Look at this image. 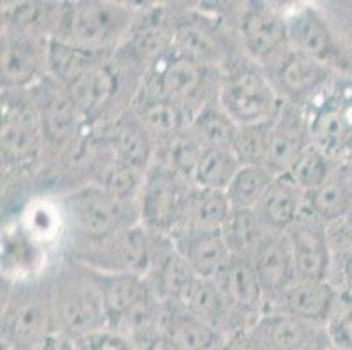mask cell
Wrapping results in <instances>:
<instances>
[{"mask_svg": "<svg viewBox=\"0 0 352 350\" xmlns=\"http://www.w3.org/2000/svg\"><path fill=\"white\" fill-rule=\"evenodd\" d=\"M62 216L74 247L94 245L139 221L135 201L116 197L100 184H88L62 198Z\"/></svg>", "mask_w": 352, "mask_h": 350, "instance_id": "6da1fadb", "label": "cell"}, {"mask_svg": "<svg viewBox=\"0 0 352 350\" xmlns=\"http://www.w3.org/2000/svg\"><path fill=\"white\" fill-rule=\"evenodd\" d=\"M56 327L72 342L109 329L102 291L88 266L69 259L51 275Z\"/></svg>", "mask_w": 352, "mask_h": 350, "instance_id": "7a4b0ae2", "label": "cell"}, {"mask_svg": "<svg viewBox=\"0 0 352 350\" xmlns=\"http://www.w3.org/2000/svg\"><path fill=\"white\" fill-rule=\"evenodd\" d=\"M56 333L51 277L14 284L2 308V343L6 349L34 350Z\"/></svg>", "mask_w": 352, "mask_h": 350, "instance_id": "3957f363", "label": "cell"}, {"mask_svg": "<svg viewBox=\"0 0 352 350\" xmlns=\"http://www.w3.org/2000/svg\"><path fill=\"white\" fill-rule=\"evenodd\" d=\"M132 11L116 2L85 0L63 4L56 41L70 44L88 53H104L123 44L133 27Z\"/></svg>", "mask_w": 352, "mask_h": 350, "instance_id": "277c9868", "label": "cell"}, {"mask_svg": "<svg viewBox=\"0 0 352 350\" xmlns=\"http://www.w3.org/2000/svg\"><path fill=\"white\" fill-rule=\"evenodd\" d=\"M216 74L217 69L193 62L172 47L149 69L144 70L140 89L175 102L195 114L201 105L217 98L210 93Z\"/></svg>", "mask_w": 352, "mask_h": 350, "instance_id": "5b68a950", "label": "cell"}, {"mask_svg": "<svg viewBox=\"0 0 352 350\" xmlns=\"http://www.w3.org/2000/svg\"><path fill=\"white\" fill-rule=\"evenodd\" d=\"M217 100L239 127L270 123L284 104L272 79L256 67L230 70L221 81Z\"/></svg>", "mask_w": 352, "mask_h": 350, "instance_id": "8992f818", "label": "cell"}, {"mask_svg": "<svg viewBox=\"0 0 352 350\" xmlns=\"http://www.w3.org/2000/svg\"><path fill=\"white\" fill-rule=\"evenodd\" d=\"M153 258V233L140 223L118 231L116 235L94 245L74 247L72 259L105 274H135L149 272Z\"/></svg>", "mask_w": 352, "mask_h": 350, "instance_id": "52a82bcc", "label": "cell"}, {"mask_svg": "<svg viewBox=\"0 0 352 350\" xmlns=\"http://www.w3.org/2000/svg\"><path fill=\"white\" fill-rule=\"evenodd\" d=\"M2 160L9 166H23L41 154L44 146L39 111L30 91L2 93Z\"/></svg>", "mask_w": 352, "mask_h": 350, "instance_id": "ba28073f", "label": "cell"}, {"mask_svg": "<svg viewBox=\"0 0 352 350\" xmlns=\"http://www.w3.org/2000/svg\"><path fill=\"white\" fill-rule=\"evenodd\" d=\"M191 184L193 182L166 166L151 165L144 175L142 189L137 198L140 224L156 235L170 237Z\"/></svg>", "mask_w": 352, "mask_h": 350, "instance_id": "9c48e42d", "label": "cell"}, {"mask_svg": "<svg viewBox=\"0 0 352 350\" xmlns=\"http://www.w3.org/2000/svg\"><path fill=\"white\" fill-rule=\"evenodd\" d=\"M50 41L2 30V91H27L50 76Z\"/></svg>", "mask_w": 352, "mask_h": 350, "instance_id": "30bf717a", "label": "cell"}, {"mask_svg": "<svg viewBox=\"0 0 352 350\" xmlns=\"http://www.w3.org/2000/svg\"><path fill=\"white\" fill-rule=\"evenodd\" d=\"M232 310L236 331H248L263 316L267 307L263 287L251 259L233 258L214 281Z\"/></svg>", "mask_w": 352, "mask_h": 350, "instance_id": "8fae6325", "label": "cell"}, {"mask_svg": "<svg viewBox=\"0 0 352 350\" xmlns=\"http://www.w3.org/2000/svg\"><path fill=\"white\" fill-rule=\"evenodd\" d=\"M30 95L39 111L44 144L62 147L79 133L86 120L58 79L46 76L30 89Z\"/></svg>", "mask_w": 352, "mask_h": 350, "instance_id": "7c38bea8", "label": "cell"}, {"mask_svg": "<svg viewBox=\"0 0 352 350\" xmlns=\"http://www.w3.org/2000/svg\"><path fill=\"white\" fill-rule=\"evenodd\" d=\"M286 239L293 252L296 277L328 281L333 259L328 224L305 208L298 221L286 231Z\"/></svg>", "mask_w": 352, "mask_h": 350, "instance_id": "4fadbf2b", "label": "cell"}, {"mask_svg": "<svg viewBox=\"0 0 352 350\" xmlns=\"http://www.w3.org/2000/svg\"><path fill=\"white\" fill-rule=\"evenodd\" d=\"M62 85L82 118L95 120L116 98L120 76L111 63L95 56L65 77Z\"/></svg>", "mask_w": 352, "mask_h": 350, "instance_id": "5bb4252c", "label": "cell"}, {"mask_svg": "<svg viewBox=\"0 0 352 350\" xmlns=\"http://www.w3.org/2000/svg\"><path fill=\"white\" fill-rule=\"evenodd\" d=\"M240 41L252 62L275 65L289 50L287 18L263 6L245 9L240 18Z\"/></svg>", "mask_w": 352, "mask_h": 350, "instance_id": "9a60e30c", "label": "cell"}, {"mask_svg": "<svg viewBox=\"0 0 352 350\" xmlns=\"http://www.w3.org/2000/svg\"><path fill=\"white\" fill-rule=\"evenodd\" d=\"M197 278L170 237L153 233V258L146 281L155 296L162 303L181 305Z\"/></svg>", "mask_w": 352, "mask_h": 350, "instance_id": "2e32d148", "label": "cell"}, {"mask_svg": "<svg viewBox=\"0 0 352 350\" xmlns=\"http://www.w3.org/2000/svg\"><path fill=\"white\" fill-rule=\"evenodd\" d=\"M312 144L309 130V120L298 104L284 100L279 114L275 116L270 127L265 166L275 175L289 172L300 154Z\"/></svg>", "mask_w": 352, "mask_h": 350, "instance_id": "e0dca14e", "label": "cell"}, {"mask_svg": "<svg viewBox=\"0 0 352 350\" xmlns=\"http://www.w3.org/2000/svg\"><path fill=\"white\" fill-rule=\"evenodd\" d=\"M337 301L338 291L329 281L296 278L279 296L267 303L265 310H280L324 329Z\"/></svg>", "mask_w": 352, "mask_h": 350, "instance_id": "ac0fdd59", "label": "cell"}, {"mask_svg": "<svg viewBox=\"0 0 352 350\" xmlns=\"http://www.w3.org/2000/svg\"><path fill=\"white\" fill-rule=\"evenodd\" d=\"M274 86L286 102L298 104L314 93H319L329 81V69L324 62L287 50L275 63Z\"/></svg>", "mask_w": 352, "mask_h": 350, "instance_id": "d6986e66", "label": "cell"}, {"mask_svg": "<svg viewBox=\"0 0 352 350\" xmlns=\"http://www.w3.org/2000/svg\"><path fill=\"white\" fill-rule=\"evenodd\" d=\"M160 336L172 350H216L226 338L182 305L163 303Z\"/></svg>", "mask_w": 352, "mask_h": 350, "instance_id": "ffe728a7", "label": "cell"}, {"mask_svg": "<svg viewBox=\"0 0 352 350\" xmlns=\"http://www.w3.org/2000/svg\"><path fill=\"white\" fill-rule=\"evenodd\" d=\"M175 249L198 278L216 281L233 259L219 231H179L170 235Z\"/></svg>", "mask_w": 352, "mask_h": 350, "instance_id": "44dd1931", "label": "cell"}, {"mask_svg": "<svg viewBox=\"0 0 352 350\" xmlns=\"http://www.w3.org/2000/svg\"><path fill=\"white\" fill-rule=\"evenodd\" d=\"M249 331L265 350H305L324 329L291 314L267 308Z\"/></svg>", "mask_w": 352, "mask_h": 350, "instance_id": "7402d4cb", "label": "cell"}, {"mask_svg": "<svg viewBox=\"0 0 352 350\" xmlns=\"http://www.w3.org/2000/svg\"><path fill=\"white\" fill-rule=\"evenodd\" d=\"M307 120L312 144L331 158L352 149V100L328 98Z\"/></svg>", "mask_w": 352, "mask_h": 350, "instance_id": "603a6c76", "label": "cell"}, {"mask_svg": "<svg viewBox=\"0 0 352 350\" xmlns=\"http://www.w3.org/2000/svg\"><path fill=\"white\" fill-rule=\"evenodd\" d=\"M251 263L258 274L259 284L263 287L267 303L275 300L298 278L286 233H270L256 250Z\"/></svg>", "mask_w": 352, "mask_h": 350, "instance_id": "cb8c5ba5", "label": "cell"}, {"mask_svg": "<svg viewBox=\"0 0 352 350\" xmlns=\"http://www.w3.org/2000/svg\"><path fill=\"white\" fill-rule=\"evenodd\" d=\"M172 47L182 56L212 69H217L228 56L223 35L216 25L200 18H190L186 21L174 23Z\"/></svg>", "mask_w": 352, "mask_h": 350, "instance_id": "d4e9b609", "label": "cell"}, {"mask_svg": "<svg viewBox=\"0 0 352 350\" xmlns=\"http://www.w3.org/2000/svg\"><path fill=\"white\" fill-rule=\"evenodd\" d=\"M132 112L146 130L155 137L156 144L170 139L174 135L191 128L195 114L190 109L182 107L175 102L139 89L133 98Z\"/></svg>", "mask_w": 352, "mask_h": 350, "instance_id": "484cf974", "label": "cell"}, {"mask_svg": "<svg viewBox=\"0 0 352 350\" xmlns=\"http://www.w3.org/2000/svg\"><path fill=\"white\" fill-rule=\"evenodd\" d=\"M307 208V193L293 181L289 173L277 175L258 207V216L272 233H286Z\"/></svg>", "mask_w": 352, "mask_h": 350, "instance_id": "4316f807", "label": "cell"}, {"mask_svg": "<svg viewBox=\"0 0 352 350\" xmlns=\"http://www.w3.org/2000/svg\"><path fill=\"white\" fill-rule=\"evenodd\" d=\"M174 44V25H166L160 16H147L144 21L133 23L132 30L121 44V54L126 63L144 65L153 63L168 53Z\"/></svg>", "mask_w": 352, "mask_h": 350, "instance_id": "83f0119b", "label": "cell"}, {"mask_svg": "<svg viewBox=\"0 0 352 350\" xmlns=\"http://www.w3.org/2000/svg\"><path fill=\"white\" fill-rule=\"evenodd\" d=\"M232 207L225 191L198 188L191 184L182 204L179 223L174 233L179 231H219L228 219ZM172 233V235H174Z\"/></svg>", "mask_w": 352, "mask_h": 350, "instance_id": "f1b7e54d", "label": "cell"}, {"mask_svg": "<svg viewBox=\"0 0 352 350\" xmlns=\"http://www.w3.org/2000/svg\"><path fill=\"white\" fill-rule=\"evenodd\" d=\"M287 43L289 50L324 63L337 53L326 19L312 8L298 9L287 18Z\"/></svg>", "mask_w": 352, "mask_h": 350, "instance_id": "f546056e", "label": "cell"}, {"mask_svg": "<svg viewBox=\"0 0 352 350\" xmlns=\"http://www.w3.org/2000/svg\"><path fill=\"white\" fill-rule=\"evenodd\" d=\"M111 147L118 162L144 173L155 162V137L146 130L132 111L121 116L114 123L111 131Z\"/></svg>", "mask_w": 352, "mask_h": 350, "instance_id": "4dcf8cb0", "label": "cell"}, {"mask_svg": "<svg viewBox=\"0 0 352 350\" xmlns=\"http://www.w3.org/2000/svg\"><path fill=\"white\" fill-rule=\"evenodd\" d=\"M307 210L326 224L352 212V168L337 163L331 175L316 191L307 193Z\"/></svg>", "mask_w": 352, "mask_h": 350, "instance_id": "1f68e13d", "label": "cell"}, {"mask_svg": "<svg viewBox=\"0 0 352 350\" xmlns=\"http://www.w3.org/2000/svg\"><path fill=\"white\" fill-rule=\"evenodd\" d=\"M63 4L56 2H18L2 11L4 32L54 39L62 21Z\"/></svg>", "mask_w": 352, "mask_h": 350, "instance_id": "d6a6232c", "label": "cell"}, {"mask_svg": "<svg viewBox=\"0 0 352 350\" xmlns=\"http://www.w3.org/2000/svg\"><path fill=\"white\" fill-rule=\"evenodd\" d=\"M181 305L186 310H190L193 316H197L198 319H201L210 327H214L216 331H219L226 340L239 333L232 310L225 300V294L221 293V289L217 287L214 281L197 278V282Z\"/></svg>", "mask_w": 352, "mask_h": 350, "instance_id": "836d02e7", "label": "cell"}, {"mask_svg": "<svg viewBox=\"0 0 352 350\" xmlns=\"http://www.w3.org/2000/svg\"><path fill=\"white\" fill-rule=\"evenodd\" d=\"M230 252L236 259H252L256 250L267 240L272 231L265 226L256 210L232 208L228 219L221 228Z\"/></svg>", "mask_w": 352, "mask_h": 350, "instance_id": "e575fe53", "label": "cell"}, {"mask_svg": "<svg viewBox=\"0 0 352 350\" xmlns=\"http://www.w3.org/2000/svg\"><path fill=\"white\" fill-rule=\"evenodd\" d=\"M275 177L277 175L263 165H242L225 191L230 207L236 210H258Z\"/></svg>", "mask_w": 352, "mask_h": 350, "instance_id": "d590c367", "label": "cell"}, {"mask_svg": "<svg viewBox=\"0 0 352 350\" xmlns=\"http://www.w3.org/2000/svg\"><path fill=\"white\" fill-rule=\"evenodd\" d=\"M191 130L204 146L232 149L240 127L230 118L219 100L214 98L195 112Z\"/></svg>", "mask_w": 352, "mask_h": 350, "instance_id": "8d00e7d4", "label": "cell"}, {"mask_svg": "<svg viewBox=\"0 0 352 350\" xmlns=\"http://www.w3.org/2000/svg\"><path fill=\"white\" fill-rule=\"evenodd\" d=\"M240 166L242 163L239 162L232 149L206 146L201 151L197 166H195L191 182L198 188L226 191Z\"/></svg>", "mask_w": 352, "mask_h": 350, "instance_id": "74e56055", "label": "cell"}, {"mask_svg": "<svg viewBox=\"0 0 352 350\" xmlns=\"http://www.w3.org/2000/svg\"><path fill=\"white\" fill-rule=\"evenodd\" d=\"M337 162H333V158L328 153L321 149V147L310 144L300 158L293 163L289 168L291 177L300 188L305 193H312L318 188H321L326 182V179L331 175L333 168H335Z\"/></svg>", "mask_w": 352, "mask_h": 350, "instance_id": "f35d334b", "label": "cell"}, {"mask_svg": "<svg viewBox=\"0 0 352 350\" xmlns=\"http://www.w3.org/2000/svg\"><path fill=\"white\" fill-rule=\"evenodd\" d=\"M274 121V120H272ZM270 123L240 127L232 151L242 165H263L270 142Z\"/></svg>", "mask_w": 352, "mask_h": 350, "instance_id": "ab89813d", "label": "cell"}, {"mask_svg": "<svg viewBox=\"0 0 352 350\" xmlns=\"http://www.w3.org/2000/svg\"><path fill=\"white\" fill-rule=\"evenodd\" d=\"M324 331L335 349L352 350V298L338 294V301Z\"/></svg>", "mask_w": 352, "mask_h": 350, "instance_id": "60d3db41", "label": "cell"}, {"mask_svg": "<svg viewBox=\"0 0 352 350\" xmlns=\"http://www.w3.org/2000/svg\"><path fill=\"white\" fill-rule=\"evenodd\" d=\"M74 345H76V350H140L132 340L113 329L94 333L86 338L74 342Z\"/></svg>", "mask_w": 352, "mask_h": 350, "instance_id": "b9f144b4", "label": "cell"}, {"mask_svg": "<svg viewBox=\"0 0 352 350\" xmlns=\"http://www.w3.org/2000/svg\"><path fill=\"white\" fill-rule=\"evenodd\" d=\"M11 350H23V349H11Z\"/></svg>", "mask_w": 352, "mask_h": 350, "instance_id": "7bdbcfd3", "label": "cell"}, {"mask_svg": "<svg viewBox=\"0 0 352 350\" xmlns=\"http://www.w3.org/2000/svg\"><path fill=\"white\" fill-rule=\"evenodd\" d=\"M216 350H223V347H221V349H216Z\"/></svg>", "mask_w": 352, "mask_h": 350, "instance_id": "ee69618b", "label": "cell"}]
</instances>
